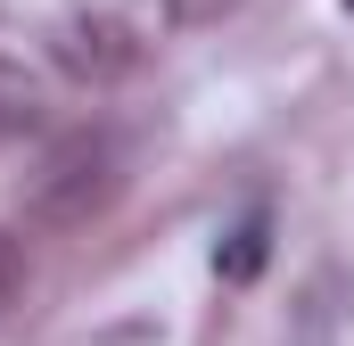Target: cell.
Wrapping results in <instances>:
<instances>
[{
  "mask_svg": "<svg viewBox=\"0 0 354 346\" xmlns=\"http://www.w3.org/2000/svg\"><path fill=\"white\" fill-rule=\"evenodd\" d=\"M50 66L66 83H83V91H107V83H124L140 66V33L115 8H75V17L50 25Z\"/></svg>",
  "mask_w": 354,
  "mask_h": 346,
  "instance_id": "2",
  "label": "cell"
},
{
  "mask_svg": "<svg viewBox=\"0 0 354 346\" xmlns=\"http://www.w3.org/2000/svg\"><path fill=\"white\" fill-rule=\"evenodd\" d=\"M346 8H354V0H346Z\"/></svg>",
  "mask_w": 354,
  "mask_h": 346,
  "instance_id": "5",
  "label": "cell"
},
{
  "mask_svg": "<svg viewBox=\"0 0 354 346\" xmlns=\"http://www.w3.org/2000/svg\"><path fill=\"white\" fill-rule=\"evenodd\" d=\"M264 256H272V206H248V215L223 231V248H214V272H223L231 289H248V280L264 272Z\"/></svg>",
  "mask_w": 354,
  "mask_h": 346,
  "instance_id": "3",
  "label": "cell"
},
{
  "mask_svg": "<svg viewBox=\"0 0 354 346\" xmlns=\"http://www.w3.org/2000/svg\"><path fill=\"white\" fill-rule=\"evenodd\" d=\"M115 190H124V149L107 132H75L25 173V223L33 231H83L115 206Z\"/></svg>",
  "mask_w": 354,
  "mask_h": 346,
  "instance_id": "1",
  "label": "cell"
},
{
  "mask_svg": "<svg viewBox=\"0 0 354 346\" xmlns=\"http://www.w3.org/2000/svg\"><path fill=\"white\" fill-rule=\"evenodd\" d=\"M17 297H25V248H17V239L0 231V322L17 313Z\"/></svg>",
  "mask_w": 354,
  "mask_h": 346,
  "instance_id": "4",
  "label": "cell"
}]
</instances>
